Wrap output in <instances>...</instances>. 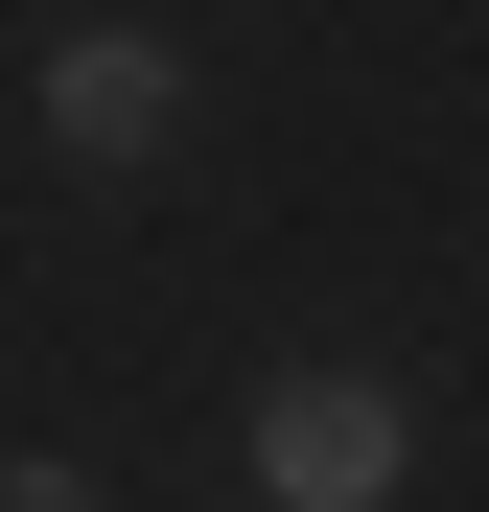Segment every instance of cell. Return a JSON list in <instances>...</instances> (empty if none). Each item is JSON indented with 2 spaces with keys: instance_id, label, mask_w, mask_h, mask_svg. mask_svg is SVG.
I'll list each match as a JSON object with an SVG mask.
<instances>
[{
  "instance_id": "cell-1",
  "label": "cell",
  "mask_w": 489,
  "mask_h": 512,
  "mask_svg": "<svg viewBox=\"0 0 489 512\" xmlns=\"http://www.w3.org/2000/svg\"><path fill=\"white\" fill-rule=\"evenodd\" d=\"M233 466H257V512H396V489H420V396L350 373V350H303V373H257Z\"/></svg>"
},
{
  "instance_id": "cell-2",
  "label": "cell",
  "mask_w": 489,
  "mask_h": 512,
  "mask_svg": "<svg viewBox=\"0 0 489 512\" xmlns=\"http://www.w3.org/2000/svg\"><path fill=\"white\" fill-rule=\"evenodd\" d=\"M47 140L94 163V187L163 163V140H187V47H163V24H70V47H47Z\"/></svg>"
},
{
  "instance_id": "cell-3",
  "label": "cell",
  "mask_w": 489,
  "mask_h": 512,
  "mask_svg": "<svg viewBox=\"0 0 489 512\" xmlns=\"http://www.w3.org/2000/svg\"><path fill=\"white\" fill-rule=\"evenodd\" d=\"M0 512H117V489L70 466V443H24V466H0Z\"/></svg>"
}]
</instances>
